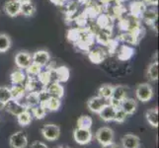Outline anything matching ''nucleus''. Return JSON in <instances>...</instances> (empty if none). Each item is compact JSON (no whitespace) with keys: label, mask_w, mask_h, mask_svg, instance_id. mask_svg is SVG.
I'll use <instances>...</instances> for the list:
<instances>
[{"label":"nucleus","mask_w":159,"mask_h":148,"mask_svg":"<svg viewBox=\"0 0 159 148\" xmlns=\"http://www.w3.org/2000/svg\"><path fill=\"white\" fill-rule=\"evenodd\" d=\"M135 97L141 103H147L153 98L154 91H153L152 86L145 82V83H140L136 86L135 88Z\"/></svg>","instance_id":"f257e3e1"},{"label":"nucleus","mask_w":159,"mask_h":148,"mask_svg":"<svg viewBox=\"0 0 159 148\" xmlns=\"http://www.w3.org/2000/svg\"><path fill=\"white\" fill-rule=\"evenodd\" d=\"M95 139L98 141V143H99L101 146L112 143V142H114V139H115V132L111 128L102 127L96 130Z\"/></svg>","instance_id":"f03ea898"},{"label":"nucleus","mask_w":159,"mask_h":148,"mask_svg":"<svg viewBox=\"0 0 159 148\" xmlns=\"http://www.w3.org/2000/svg\"><path fill=\"white\" fill-rule=\"evenodd\" d=\"M125 98H128V87L124 85L114 86V91L111 99L109 100V104L115 108H120V103Z\"/></svg>","instance_id":"7ed1b4c3"},{"label":"nucleus","mask_w":159,"mask_h":148,"mask_svg":"<svg viewBox=\"0 0 159 148\" xmlns=\"http://www.w3.org/2000/svg\"><path fill=\"white\" fill-rule=\"evenodd\" d=\"M41 133L48 141H57L60 136V128L54 123H47L41 128Z\"/></svg>","instance_id":"20e7f679"},{"label":"nucleus","mask_w":159,"mask_h":148,"mask_svg":"<svg viewBox=\"0 0 159 148\" xmlns=\"http://www.w3.org/2000/svg\"><path fill=\"white\" fill-rule=\"evenodd\" d=\"M73 139L79 145H87L93 139V132L91 129L76 128L73 130Z\"/></svg>","instance_id":"39448f33"},{"label":"nucleus","mask_w":159,"mask_h":148,"mask_svg":"<svg viewBox=\"0 0 159 148\" xmlns=\"http://www.w3.org/2000/svg\"><path fill=\"white\" fill-rule=\"evenodd\" d=\"M9 146L11 148H27L28 147V136L22 130L16 131L10 135Z\"/></svg>","instance_id":"423d86ee"},{"label":"nucleus","mask_w":159,"mask_h":148,"mask_svg":"<svg viewBox=\"0 0 159 148\" xmlns=\"http://www.w3.org/2000/svg\"><path fill=\"white\" fill-rule=\"evenodd\" d=\"M14 61L18 69L24 70L32 63V54L26 51H20L15 54Z\"/></svg>","instance_id":"0eeeda50"},{"label":"nucleus","mask_w":159,"mask_h":148,"mask_svg":"<svg viewBox=\"0 0 159 148\" xmlns=\"http://www.w3.org/2000/svg\"><path fill=\"white\" fill-rule=\"evenodd\" d=\"M51 61V54L48 51L40 49L32 54V62L38 64L42 68L48 66V64Z\"/></svg>","instance_id":"6e6552de"},{"label":"nucleus","mask_w":159,"mask_h":148,"mask_svg":"<svg viewBox=\"0 0 159 148\" xmlns=\"http://www.w3.org/2000/svg\"><path fill=\"white\" fill-rule=\"evenodd\" d=\"M107 104H109V101L105 100V99H103L99 96H94V97H91L89 100L87 101V108H88V110L91 113L98 114Z\"/></svg>","instance_id":"1a4fd4ad"},{"label":"nucleus","mask_w":159,"mask_h":148,"mask_svg":"<svg viewBox=\"0 0 159 148\" xmlns=\"http://www.w3.org/2000/svg\"><path fill=\"white\" fill-rule=\"evenodd\" d=\"M52 81L58 82V83H63L67 82L70 77V71L67 66H58L57 68L52 69Z\"/></svg>","instance_id":"9d476101"},{"label":"nucleus","mask_w":159,"mask_h":148,"mask_svg":"<svg viewBox=\"0 0 159 148\" xmlns=\"http://www.w3.org/2000/svg\"><path fill=\"white\" fill-rule=\"evenodd\" d=\"M120 146L122 148H139L140 138L139 136L134 133L125 134L120 139Z\"/></svg>","instance_id":"9b49d317"},{"label":"nucleus","mask_w":159,"mask_h":148,"mask_svg":"<svg viewBox=\"0 0 159 148\" xmlns=\"http://www.w3.org/2000/svg\"><path fill=\"white\" fill-rule=\"evenodd\" d=\"M3 10L6 15L11 18H15L20 15L21 11V4L17 0H8L4 3Z\"/></svg>","instance_id":"f8f14e48"},{"label":"nucleus","mask_w":159,"mask_h":148,"mask_svg":"<svg viewBox=\"0 0 159 148\" xmlns=\"http://www.w3.org/2000/svg\"><path fill=\"white\" fill-rule=\"evenodd\" d=\"M45 89L51 97L58 98L61 100V98L64 96V88L61 83H58V82L52 81Z\"/></svg>","instance_id":"ddd939ff"},{"label":"nucleus","mask_w":159,"mask_h":148,"mask_svg":"<svg viewBox=\"0 0 159 148\" xmlns=\"http://www.w3.org/2000/svg\"><path fill=\"white\" fill-rule=\"evenodd\" d=\"M4 109L6 110L9 114H13L15 117H17L22 112H24L25 110H29V109H27L22 103L16 101V100H13V99L10 100L6 105L4 106Z\"/></svg>","instance_id":"4468645a"},{"label":"nucleus","mask_w":159,"mask_h":148,"mask_svg":"<svg viewBox=\"0 0 159 148\" xmlns=\"http://www.w3.org/2000/svg\"><path fill=\"white\" fill-rule=\"evenodd\" d=\"M40 105L47 110V112H57L61 107V100L58 98L54 97H48L47 100L40 103Z\"/></svg>","instance_id":"2eb2a0df"},{"label":"nucleus","mask_w":159,"mask_h":148,"mask_svg":"<svg viewBox=\"0 0 159 148\" xmlns=\"http://www.w3.org/2000/svg\"><path fill=\"white\" fill-rule=\"evenodd\" d=\"M120 108L128 114V116H131L134 114L136 110H138V101L134 98H125V100L120 103Z\"/></svg>","instance_id":"dca6fc26"},{"label":"nucleus","mask_w":159,"mask_h":148,"mask_svg":"<svg viewBox=\"0 0 159 148\" xmlns=\"http://www.w3.org/2000/svg\"><path fill=\"white\" fill-rule=\"evenodd\" d=\"M116 111H117V108L113 107L112 105H110V104H107L98 114H99L100 119L104 120L105 123H110V122H114Z\"/></svg>","instance_id":"f3484780"},{"label":"nucleus","mask_w":159,"mask_h":148,"mask_svg":"<svg viewBox=\"0 0 159 148\" xmlns=\"http://www.w3.org/2000/svg\"><path fill=\"white\" fill-rule=\"evenodd\" d=\"M145 119L147 123L152 128H158V109L152 108L145 112Z\"/></svg>","instance_id":"a211bd4d"},{"label":"nucleus","mask_w":159,"mask_h":148,"mask_svg":"<svg viewBox=\"0 0 159 148\" xmlns=\"http://www.w3.org/2000/svg\"><path fill=\"white\" fill-rule=\"evenodd\" d=\"M26 79H27L26 73L22 69H15L10 74V80L13 85H23Z\"/></svg>","instance_id":"6ab92c4d"},{"label":"nucleus","mask_w":159,"mask_h":148,"mask_svg":"<svg viewBox=\"0 0 159 148\" xmlns=\"http://www.w3.org/2000/svg\"><path fill=\"white\" fill-rule=\"evenodd\" d=\"M105 56L106 53L101 48H95L88 53V57L90 59V61L95 64H100L101 62H103L104 59H105Z\"/></svg>","instance_id":"aec40b11"},{"label":"nucleus","mask_w":159,"mask_h":148,"mask_svg":"<svg viewBox=\"0 0 159 148\" xmlns=\"http://www.w3.org/2000/svg\"><path fill=\"white\" fill-rule=\"evenodd\" d=\"M146 78L149 81L155 82L158 80V61L155 60V61L151 62L148 67L146 69Z\"/></svg>","instance_id":"412c9836"},{"label":"nucleus","mask_w":159,"mask_h":148,"mask_svg":"<svg viewBox=\"0 0 159 148\" xmlns=\"http://www.w3.org/2000/svg\"><path fill=\"white\" fill-rule=\"evenodd\" d=\"M12 47V39L5 33H0V53L7 52Z\"/></svg>","instance_id":"4be33fe9"},{"label":"nucleus","mask_w":159,"mask_h":148,"mask_svg":"<svg viewBox=\"0 0 159 148\" xmlns=\"http://www.w3.org/2000/svg\"><path fill=\"white\" fill-rule=\"evenodd\" d=\"M11 95H12L13 100H16L21 103V100L26 96V90L23 85H13L10 88Z\"/></svg>","instance_id":"5701e85b"},{"label":"nucleus","mask_w":159,"mask_h":148,"mask_svg":"<svg viewBox=\"0 0 159 148\" xmlns=\"http://www.w3.org/2000/svg\"><path fill=\"white\" fill-rule=\"evenodd\" d=\"M134 54V48L129 46H123L118 52V58L120 60H129Z\"/></svg>","instance_id":"b1692460"},{"label":"nucleus","mask_w":159,"mask_h":148,"mask_svg":"<svg viewBox=\"0 0 159 148\" xmlns=\"http://www.w3.org/2000/svg\"><path fill=\"white\" fill-rule=\"evenodd\" d=\"M25 99H26L25 106L27 107V109H31L35 106L40 105V97H39V94H38V92L27 93Z\"/></svg>","instance_id":"393cba45"},{"label":"nucleus","mask_w":159,"mask_h":148,"mask_svg":"<svg viewBox=\"0 0 159 148\" xmlns=\"http://www.w3.org/2000/svg\"><path fill=\"white\" fill-rule=\"evenodd\" d=\"M37 79L40 82V84L43 87V88H46V87L52 81V69H48L45 71L42 70V72L37 76Z\"/></svg>","instance_id":"a878e982"},{"label":"nucleus","mask_w":159,"mask_h":148,"mask_svg":"<svg viewBox=\"0 0 159 148\" xmlns=\"http://www.w3.org/2000/svg\"><path fill=\"white\" fill-rule=\"evenodd\" d=\"M16 118H17V122L21 127H28L33 120V116L29 110H25Z\"/></svg>","instance_id":"bb28decb"},{"label":"nucleus","mask_w":159,"mask_h":148,"mask_svg":"<svg viewBox=\"0 0 159 148\" xmlns=\"http://www.w3.org/2000/svg\"><path fill=\"white\" fill-rule=\"evenodd\" d=\"M113 91H114V86L111 85V84H104L102 85L99 89H98V95L103 99H105V100L109 101L110 99L112 97V94H113Z\"/></svg>","instance_id":"cd10ccee"},{"label":"nucleus","mask_w":159,"mask_h":148,"mask_svg":"<svg viewBox=\"0 0 159 148\" xmlns=\"http://www.w3.org/2000/svg\"><path fill=\"white\" fill-rule=\"evenodd\" d=\"M93 124V119L87 114H82L77 119V128L84 129H91Z\"/></svg>","instance_id":"c85d7f7f"},{"label":"nucleus","mask_w":159,"mask_h":148,"mask_svg":"<svg viewBox=\"0 0 159 148\" xmlns=\"http://www.w3.org/2000/svg\"><path fill=\"white\" fill-rule=\"evenodd\" d=\"M36 13V6L32 3V1L21 4L20 15H23L25 17H32Z\"/></svg>","instance_id":"c756f323"},{"label":"nucleus","mask_w":159,"mask_h":148,"mask_svg":"<svg viewBox=\"0 0 159 148\" xmlns=\"http://www.w3.org/2000/svg\"><path fill=\"white\" fill-rule=\"evenodd\" d=\"M12 100V95H11L10 88L8 87H0V106L4 109V106Z\"/></svg>","instance_id":"7c9ffc66"},{"label":"nucleus","mask_w":159,"mask_h":148,"mask_svg":"<svg viewBox=\"0 0 159 148\" xmlns=\"http://www.w3.org/2000/svg\"><path fill=\"white\" fill-rule=\"evenodd\" d=\"M31 114L36 119H43L47 116V110L43 109L41 105L31 108Z\"/></svg>","instance_id":"2f4dec72"},{"label":"nucleus","mask_w":159,"mask_h":148,"mask_svg":"<svg viewBox=\"0 0 159 148\" xmlns=\"http://www.w3.org/2000/svg\"><path fill=\"white\" fill-rule=\"evenodd\" d=\"M25 70H26L27 75H28L29 77H37V76L42 72L43 68L41 66H39L38 64L32 62Z\"/></svg>","instance_id":"473e14b6"},{"label":"nucleus","mask_w":159,"mask_h":148,"mask_svg":"<svg viewBox=\"0 0 159 148\" xmlns=\"http://www.w3.org/2000/svg\"><path fill=\"white\" fill-rule=\"evenodd\" d=\"M127 118H128V114H125L120 108H118L116 111V114H115V118H114V122L119 123H123L125 122Z\"/></svg>","instance_id":"72a5a7b5"},{"label":"nucleus","mask_w":159,"mask_h":148,"mask_svg":"<svg viewBox=\"0 0 159 148\" xmlns=\"http://www.w3.org/2000/svg\"><path fill=\"white\" fill-rule=\"evenodd\" d=\"M144 18L145 20L147 21V23H154V22L156 21V18H157V13H156V11H153V10H149V11H147V12H144Z\"/></svg>","instance_id":"f704fd0d"},{"label":"nucleus","mask_w":159,"mask_h":148,"mask_svg":"<svg viewBox=\"0 0 159 148\" xmlns=\"http://www.w3.org/2000/svg\"><path fill=\"white\" fill-rule=\"evenodd\" d=\"M97 40H98V42H99L100 43H102V45H105V46L108 45V43L111 42L109 36L105 35L104 33H100V34L97 36Z\"/></svg>","instance_id":"c9c22d12"},{"label":"nucleus","mask_w":159,"mask_h":148,"mask_svg":"<svg viewBox=\"0 0 159 148\" xmlns=\"http://www.w3.org/2000/svg\"><path fill=\"white\" fill-rule=\"evenodd\" d=\"M30 148H50V147H48L46 143H43V141L37 140V141L32 142L30 145Z\"/></svg>","instance_id":"e433bc0d"},{"label":"nucleus","mask_w":159,"mask_h":148,"mask_svg":"<svg viewBox=\"0 0 159 148\" xmlns=\"http://www.w3.org/2000/svg\"><path fill=\"white\" fill-rule=\"evenodd\" d=\"M102 148H120L119 145L115 142H112V143H109L106 145H102Z\"/></svg>","instance_id":"4c0bfd02"},{"label":"nucleus","mask_w":159,"mask_h":148,"mask_svg":"<svg viewBox=\"0 0 159 148\" xmlns=\"http://www.w3.org/2000/svg\"><path fill=\"white\" fill-rule=\"evenodd\" d=\"M144 2L146 4L152 5V6H156V5L158 4V0H144Z\"/></svg>","instance_id":"58836bf2"},{"label":"nucleus","mask_w":159,"mask_h":148,"mask_svg":"<svg viewBox=\"0 0 159 148\" xmlns=\"http://www.w3.org/2000/svg\"><path fill=\"white\" fill-rule=\"evenodd\" d=\"M17 1L20 3V4H23V3H27V2H30L31 0H17Z\"/></svg>","instance_id":"ea45409f"},{"label":"nucleus","mask_w":159,"mask_h":148,"mask_svg":"<svg viewBox=\"0 0 159 148\" xmlns=\"http://www.w3.org/2000/svg\"><path fill=\"white\" fill-rule=\"evenodd\" d=\"M56 148H70V147L67 146V145H58V146H57Z\"/></svg>","instance_id":"a19ab883"}]
</instances>
